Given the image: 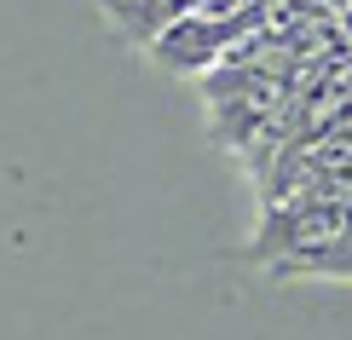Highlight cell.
I'll return each instance as SVG.
<instances>
[{
	"instance_id": "7a4b0ae2",
	"label": "cell",
	"mask_w": 352,
	"mask_h": 340,
	"mask_svg": "<svg viewBox=\"0 0 352 340\" xmlns=\"http://www.w3.org/2000/svg\"><path fill=\"white\" fill-rule=\"evenodd\" d=\"M98 6H104V18L122 29L133 47H151V41L162 35L173 18H185L197 0H98Z\"/></svg>"
},
{
	"instance_id": "6da1fadb",
	"label": "cell",
	"mask_w": 352,
	"mask_h": 340,
	"mask_svg": "<svg viewBox=\"0 0 352 340\" xmlns=\"http://www.w3.org/2000/svg\"><path fill=\"white\" fill-rule=\"evenodd\" d=\"M277 6H283V0H197V6H190L185 18H173L144 52H151V64H162L168 76L197 81L202 69H214L243 35H254L260 23H272Z\"/></svg>"
}]
</instances>
